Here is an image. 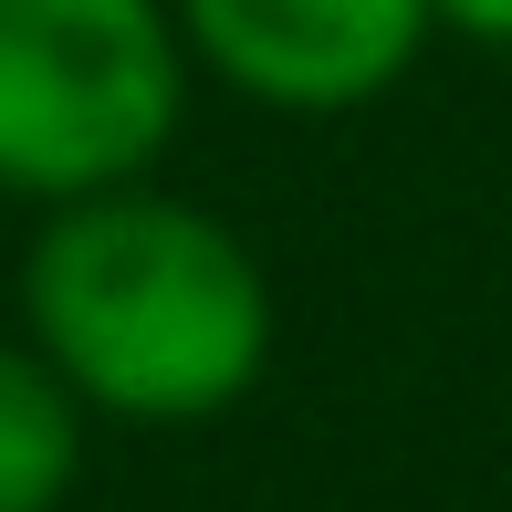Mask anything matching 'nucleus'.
Returning a JSON list of instances; mask_svg holds the SVG:
<instances>
[{"label": "nucleus", "instance_id": "obj_5", "mask_svg": "<svg viewBox=\"0 0 512 512\" xmlns=\"http://www.w3.org/2000/svg\"><path fill=\"white\" fill-rule=\"evenodd\" d=\"M429 21L460 32V42H481V53H512V0H429Z\"/></svg>", "mask_w": 512, "mask_h": 512}, {"label": "nucleus", "instance_id": "obj_1", "mask_svg": "<svg viewBox=\"0 0 512 512\" xmlns=\"http://www.w3.org/2000/svg\"><path fill=\"white\" fill-rule=\"evenodd\" d=\"M21 335L63 366L95 418L189 429L262 387L272 272L220 209L147 178L63 199L21 262Z\"/></svg>", "mask_w": 512, "mask_h": 512}, {"label": "nucleus", "instance_id": "obj_4", "mask_svg": "<svg viewBox=\"0 0 512 512\" xmlns=\"http://www.w3.org/2000/svg\"><path fill=\"white\" fill-rule=\"evenodd\" d=\"M84 408L32 335L0 345V512H63L84 481Z\"/></svg>", "mask_w": 512, "mask_h": 512}, {"label": "nucleus", "instance_id": "obj_2", "mask_svg": "<svg viewBox=\"0 0 512 512\" xmlns=\"http://www.w3.org/2000/svg\"><path fill=\"white\" fill-rule=\"evenodd\" d=\"M189 115L168 0H0V199H95L147 178Z\"/></svg>", "mask_w": 512, "mask_h": 512}, {"label": "nucleus", "instance_id": "obj_3", "mask_svg": "<svg viewBox=\"0 0 512 512\" xmlns=\"http://www.w3.org/2000/svg\"><path fill=\"white\" fill-rule=\"evenodd\" d=\"M189 63L262 115H356L429 53V0H168Z\"/></svg>", "mask_w": 512, "mask_h": 512}]
</instances>
